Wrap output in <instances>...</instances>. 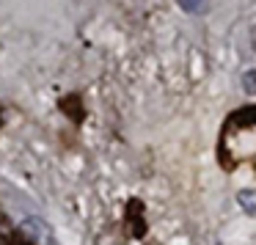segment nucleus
<instances>
[{"mask_svg":"<svg viewBox=\"0 0 256 245\" xmlns=\"http://www.w3.org/2000/svg\"><path fill=\"white\" fill-rule=\"evenodd\" d=\"M237 201L248 215H256V190H240L237 193Z\"/></svg>","mask_w":256,"mask_h":245,"instance_id":"nucleus-1","label":"nucleus"},{"mask_svg":"<svg viewBox=\"0 0 256 245\" xmlns=\"http://www.w3.org/2000/svg\"><path fill=\"white\" fill-rule=\"evenodd\" d=\"M242 86H245V91H248V94H256V72H245Z\"/></svg>","mask_w":256,"mask_h":245,"instance_id":"nucleus-2","label":"nucleus"}]
</instances>
